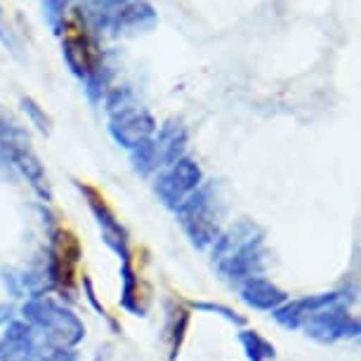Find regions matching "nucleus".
Masks as SVG:
<instances>
[{
  "label": "nucleus",
  "mask_w": 361,
  "mask_h": 361,
  "mask_svg": "<svg viewBox=\"0 0 361 361\" xmlns=\"http://www.w3.org/2000/svg\"><path fill=\"white\" fill-rule=\"evenodd\" d=\"M62 52L69 64V69L80 78H90L92 73L102 69V54L99 45L92 36V29L87 24L80 10H69L62 24Z\"/></svg>",
  "instance_id": "1"
},
{
  "label": "nucleus",
  "mask_w": 361,
  "mask_h": 361,
  "mask_svg": "<svg viewBox=\"0 0 361 361\" xmlns=\"http://www.w3.org/2000/svg\"><path fill=\"white\" fill-rule=\"evenodd\" d=\"M159 17L147 0H128L118 10H114L99 26V33L106 31L111 36H133V33L152 31Z\"/></svg>",
  "instance_id": "2"
},
{
  "label": "nucleus",
  "mask_w": 361,
  "mask_h": 361,
  "mask_svg": "<svg viewBox=\"0 0 361 361\" xmlns=\"http://www.w3.org/2000/svg\"><path fill=\"white\" fill-rule=\"evenodd\" d=\"M111 133L126 147L142 145L154 133V118L142 109H121L111 118Z\"/></svg>",
  "instance_id": "3"
},
{
  "label": "nucleus",
  "mask_w": 361,
  "mask_h": 361,
  "mask_svg": "<svg viewBox=\"0 0 361 361\" xmlns=\"http://www.w3.org/2000/svg\"><path fill=\"white\" fill-rule=\"evenodd\" d=\"M196 180H199V168H196V163L180 161L166 175V180H163V192L173 194V196H180L182 192H187L189 187H194Z\"/></svg>",
  "instance_id": "4"
},
{
  "label": "nucleus",
  "mask_w": 361,
  "mask_h": 361,
  "mask_svg": "<svg viewBox=\"0 0 361 361\" xmlns=\"http://www.w3.org/2000/svg\"><path fill=\"white\" fill-rule=\"evenodd\" d=\"M0 40H3L5 45H12L10 33H8V29H5V24H3V15H0Z\"/></svg>",
  "instance_id": "5"
}]
</instances>
